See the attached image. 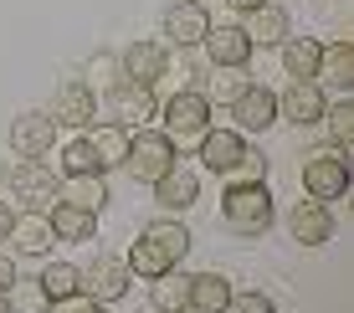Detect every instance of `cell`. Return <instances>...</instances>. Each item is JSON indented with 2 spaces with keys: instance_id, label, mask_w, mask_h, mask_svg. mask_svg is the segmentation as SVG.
I'll list each match as a JSON object with an SVG mask.
<instances>
[{
  "instance_id": "9",
  "label": "cell",
  "mask_w": 354,
  "mask_h": 313,
  "mask_svg": "<svg viewBox=\"0 0 354 313\" xmlns=\"http://www.w3.org/2000/svg\"><path fill=\"white\" fill-rule=\"evenodd\" d=\"M201 46H205V57H211V67H216V72H236V67H247V62H252V52H257V46L247 41V31H241V26H211Z\"/></svg>"
},
{
  "instance_id": "24",
  "label": "cell",
  "mask_w": 354,
  "mask_h": 313,
  "mask_svg": "<svg viewBox=\"0 0 354 313\" xmlns=\"http://www.w3.org/2000/svg\"><path fill=\"white\" fill-rule=\"evenodd\" d=\"M62 200L67 206H82V211H103L108 206V185H103V175H72L62 180Z\"/></svg>"
},
{
  "instance_id": "37",
  "label": "cell",
  "mask_w": 354,
  "mask_h": 313,
  "mask_svg": "<svg viewBox=\"0 0 354 313\" xmlns=\"http://www.w3.org/2000/svg\"><path fill=\"white\" fill-rule=\"evenodd\" d=\"M10 231H16V206L0 200V242H10Z\"/></svg>"
},
{
  "instance_id": "19",
  "label": "cell",
  "mask_w": 354,
  "mask_h": 313,
  "mask_svg": "<svg viewBox=\"0 0 354 313\" xmlns=\"http://www.w3.org/2000/svg\"><path fill=\"white\" fill-rule=\"evenodd\" d=\"M247 41L252 46H283L288 41V10L283 6H257V10H247Z\"/></svg>"
},
{
  "instance_id": "4",
  "label": "cell",
  "mask_w": 354,
  "mask_h": 313,
  "mask_svg": "<svg viewBox=\"0 0 354 313\" xmlns=\"http://www.w3.org/2000/svg\"><path fill=\"white\" fill-rule=\"evenodd\" d=\"M349 154L344 149H319V154H308L303 160V190H308V200H339V196H349Z\"/></svg>"
},
{
  "instance_id": "43",
  "label": "cell",
  "mask_w": 354,
  "mask_h": 313,
  "mask_svg": "<svg viewBox=\"0 0 354 313\" xmlns=\"http://www.w3.org/2000/svg\"><path fill=\"white\" fill-rule=\"evenodd\" d=\"M93 313H108V308H103V303H97V308H93Z\"/></svg>"
},
{
  "instance_id": "38",
  "label": "cell",
  "mask_w": 354,
  "mask_h": 313,
  "mask_svg": "<svg viewBox=\"0 0 354 313\" xmlns=\"http://www.w3.org/2000/svg\"><path fill=\"white\" fill-rule=\"evenodd\" d=\"M16 278H21V272H16V262H10L6 252H0V298H6V287L16 283Z\"/></svg>"
},
{
  "instance_id": "35",
  "label": "cell",
  "mask_w": 354,
  "mask_h": 313,
  "mask_svg": "<svg viewBox=\"0 0 354 313\" xmlns=\"http://www.w3.org/2000/svg\"><path fill=\"white\" fill-rule=\"evenodd\" d=\"M88 77L103 82V88H118V82H124V67H118L113 57H93V62H88ZM93 82H88V88H93Z\"/></svg>"
},
{
  "instance_id": "5",
  "label": "cell",
  "mask_w": 354,
  "mask_h": 313,
  "mask_svg": "<svg viewBox=\"0 0 354 313\" xmlns=\"http://www.w3.org/2000/svg\"><path fill=\"white\" fill-rule=\"evenodd\" d=\"M169 164H175V144L165 134H154V129H144V134H129V154H124V170L139 180V185H154Z\"/></svg>"
},
{
  "instance_id": "31",
  "label": "cell",
  "mask_w": 354,
  "mask_h": 313,
  "mask_svg": "<svg viewBox=\"0 0 354 313\" xmlns=\"http://www.w3.org/2000/svg\"><path fill=\"white\" fill-rule=\"evenodd\" d=\"M319 124H328V139H334V149H349V144H354V98L324 108Z\"/></svg>"
},
{
  "instance_id": "33",
  "label": "cell",
  "mask_w": 354,
  "mask_h": 313,
  "mask_svg": "<svg viewBox=\"0 0 354 313\" xmlns=\"http://www.w3.org/2000/svg\"><path fill=\"white\" fill-rule=\"evenodd\" d=\"M231 185H267V154L247 149L236 160V170H231Z\"/></svg>"
},
{
  "instance_id": "21",
  "label": "cell",
  "mask_w": 354,
  "mask_h": 313,
  "mask_svg": "<svg viewBox=\"0 0 354 313\" xmlns=\"http://www.w3.org/2000/svg\"><path fill=\"white\" fill-rule=\"evenodd\" d=\"M319 52L324 41H313V36H292V41H283V67L292 82H313L319 77Z\"/></svg>"
},
{
  "instance_id": "15",
  "label": "cell",
  "mask_w": 354,
  "mask_h": 313,
  "mask_svg": "<svg viewBox=\"0 0 354 313\" xmlns=\"http://www.w3.org/2000/svg\"><path fill=\"white\" fill-rule=\"evenodd\" d=\"M205 31H211V16H205L201 0H180V6L165 10V36L175 46H201Z\"/></svg>"
},
{
  "instance_id": "41",
  "label": "cell",
  "mask_w": 354,
  "mask_h": 313,
  "mask_svg": "<svg viewBox=\"0 0 354 313\" xmlns=\"http://www.w3.org/2000/svg\"><path fill=\"white\" fill-rule=\"evenodd\" d=\"M0 180H10V170H6V160H0Z\"/></svg>"
},
{
  "instance_id": "27",
  "label": "cell",
  "mask_w": 354,
  "mask_h": 313,
  "mask_svg": "<svg viewBox=\"0 0 354 313\" xmlns=\"http://www.w3.org/2000/svg\"><path fill=\"white\" fill-rule=\"evenodd\" d=\"M124 262H129V272H139V278H149V283H154V278H165V272L175 267V262H169L165 252L149 242V236H139V242L129 247V257H124Z\"/></svg>"
},
{
  "instance_id": "42",
  "label": "cell",
  "mask_w": 354,
  "mask_h": 313,
  "mask_svg": "<svg viewBox=\"0 0 354 313\" xmlns=\"http://www.w3.org/2000/svg\"><path fill=\"white\" fill-rule=\"evenodd\" d=\"M0 313H10V308H6V298H0Z\"/></svg>"
},
{
  "instance_id": "14",
  "label": "cell",
  "mask_w": 354,
  "mask_h": 313,
  "mask_svg": "<svg viewBox=\"0 0 354 313\" xmlns=\"http://www.w3.org/2000/svg\"><path fill=\"white\" fill-rule=\"evenodd\" d=\"M288 231H292V242H303V247H324L328 236H334V216H328L324 200H298V206L288 211Z\"/></svg>"
},
{
  "instance_id": "12",
  "label": "cell",
  "mask_w": 354,
  "mask_h": 313,
  "mask_svg": "<svg viewBox=\"0 0 354 313\" xmlns=\"http://www.w3.org/2000/svg\"><path fill=\"white\" fill-rule=\"evenodd\" d=\"M52 144H57V118L52 113H21L16 124H10V149H16L21 160H41Z\"/></svg>"
},
{
  "instance_id": "1",
  "label": "cell",
  "mask_w": 354,
  "mask_h": 313,
  "mask_svg": "<svg viewBox=\"0 0 354 313\" xmlns=\"http://www.w3.org/2000/svg\"><path fill=\"white\" fill-rule=\"evenodd\" d=\"M221 221L236 236H267V226H272V190L267 185H226Z\"/></svg>"
},
{
  "instance_id": "20",
  "label": "cell",
  "mask_w": 354,
  "mask_h": 313,
  "mask_svg": "<svg viewBox=\"0 0 354 313\" xmlns=\"http://www.w3.org/2000/svg\"><path fill=\"white\" fill-rule=\"evenodd\" d=\"M46 221H52L57 242H93V231H97V216L82 211V206H67V200H57L46 211Z\"/></svg>"
},
{
  "instance_id": "6",
  "label": "cell",
  "mask_w": 354,
  "mask_h": 313,
  "mask_svg": "<svg viewBox=\"0 0 354 313\" xmlns=\"http://www.w3.org/2000/svg\"><path fill=\"white\" fill-rule=\"evenodd\" d=\"M154 113H160L154 88H139V82H118V88H108V98H103V118L118 124V129H144Z\"/></svg>"
},
{
  "instance_id": "10",
  "label": "cell",
  "mask_w": 354,
  "mask_h": 313,
  "mask_svg": "<svg viewBox=\"0 0 354 313\" xmlns=\"http://www.w3.org/2000/svg\"><path fill=\"white\" fill-rule=\"evenodd\" d=\"M118 67H124V82L154 88V82L169 72V52H165V41H133V46H124Z\"/></svg>"
},
{
  "instance_id": "29",
  "label": "cell",
  "mask_w": 354,
  "mask_h": 313,
  "mask_svg": "<svg viewBox=\"0 0 354 313\" xmlns=\"http://www.w3.org/2000/svg\"><path fill=\"white\" fill-rule=\"evenodd\" d=\"M41 287H46V298H67V293H82V267H72V262H46V272H41Z\"/></svg>"
},
{
  "instance_id": "30",
  "label": "cell",
  "mask_w": 354,
  "mask_h": 313,
  "mask_svg": "<svg viewBox=\"0 0 354 313\" xmlns=\"http://www.w3.org/2000/svg\"><path fill=\"white\" fill-rule=\"evenodd\" d=\"M185 293H190V278H175V267H169L165 278H154V313H180Z\"/></svg>"
},
{
  "instance_id": "18",
  "label": "cell",
  "mask_w": 354,
  "mask_h": 313,
  "mask_svg": "<svg viewBox=\"0 0 354 313\" xmlns=\"http://www.w3.org/2000/svg\"><path fill=\"white\" fill-rule=\"evenodd\" d=\"M226 303H231V283L221 272H195L190 278V293H185L190 313H226Z\"/></svg>"
},
{
  "instance_id": "26",
  "label": "cell",
  "mask_w": 354,
  "mask_h": 313,
  "mask_svg": "<svg viewBox=\"0 0 354 313\" xmlns=\"http://www.w3.org/2000/svg\"><path fill=\"white\" fill-rule=\"evenodd\" d=\"M6 308L10 313H46V308H52V298H46L41 278H16L6 287Z\"/></svg>"
},
{
  "instance_id": "23",
  "label": "cell",
  "mask_w": 354,
  "mask_h": 313,
  "mask_svg": "<svg viewBox=\"0 0 354 313\" xmlns=\"http://www.w3.org/2000/svg\"><path fill=\"white\" fill-rule=\"evenodd\" d=\"M319 77L334 88H354V41H328L319 52Z\"/></svg>"
},
{
  "instance_id": "16",
  "label": "cell",
  "mask_w": 354,
  "mask_h": 313,
  "mask_svg": "<svg viewBox=\"0 0 354 313\" xmlns=\"http://www.w3.org/2000/svg\"><path fill=\"white\" fill-rule=\"evenodd\" d=\"M195 196H201V175L185 170V164H169V170L154 180V200H160L165 211H190L195 206Z\"/></svg>"
},
{
  "instance_id": "40",
  "label": "cell",
  "mask_w": 354,
  "mask_h": 313,
  "mask_svg": "<svg viewBox=\"0 0 354 313\" xmlns=\"http://www.w3.org/2000/svg\"><path fill=\"white\" fill-rule=\"evenodd\" d=\"M226 6H236L241 16H247V10H257V6H267V0H226Z\"/></svg>"
},
{
  "instance_id": "13",
  "label": "cell",
  "mask_w": 354,
  "mask_h": 313,
  "mask_svg": "<svg viewBox=\"0 0 354 313\" xmlns=\"http://www.w3.org/2000/svg\"><path fill=\"white\" fill-rule=\"evenodd\" d=\"M324 88L319 82H288V93L277 98V118H288V124H298V129H313L324 118Z\"/></svg>"
},
{
  "instance_id": "39",
  "label": "cell",
  "mask_w": 354,
  "mask_h": 313,
  "mask_svg": "<svg viewBox=\"0 0 354 313\" xmlns=\"http://www.w3.org/2000/svg\"><path fill=\"white\" fill-rule=\"evenodd\" d=\"M241 88H247V82H236V77H216V98H226V103L236 98Z\"/></svg>"
},
{
  "instance_id": "3",
  "label": "cell",
  "mask_w": 354,
  "mask_h": 313,
  "mask_svg": "<svg viewBox=\"0 0 354 313\" xmlns=\"http://www.w3.org/2000/svg\"><path fill=\"white\" fill-rule=\"evenodd\" d=\"M160 118H165V139L169 144H201L205 129H211V98L185 88V93H175V98L160 108Z\"/></svg>"
},
{
  "instance_id": "36",
  "label": "cell",
  "mask_w": 354,
  "mask_h": 313,
  "mask_svg": "<svg viewBox=\"0 0 354 313\" xmlns=\"http://www.w3.org/2000/svg\"><path fill=\"white\" fill-rule=\"evenodd\" d=\"M93 308L97 303L88 293H67V298H52V308H46V313H93Z\"/></svg>"
},
{
  "instance_id": "44",
  "label": "cell",
  "mask_w": 354,
  "mask_h": 313,
  "mask_svg": "<svg viewBox=\"0 0 354 313\" xmlns=\"http://www.w3.org/2000/svg\"><path fill=\"white\" fill-rule=\"evenodd\" d=\"M180 313H185V308H180Z\"/></svg>"
},
{
  "instance_id": "2",
  "label": "cell",
  "mask_w": 354,
  "mask_h": 313,
  "mask_svg": "<svg viewBox=\"0 0 354 313\" xmlns=\"http://www.w3.org/2000/svg\"><path fill=\"white\" fill-rule=\"evenodd\" d=\"M10 196L21 200V211L36 216V211H52L62 200V175L52 170L46 160H21L10 170Z\"/></svg>"
},
{
  "instance_id": "17",
  "label": "cell",
  "mask_w": 354,
  "mask_h": 313,
  "mask_svg": "<svg viewBox=\"0 0 354 313\" xmlns=\"http://www.w3.org/2000/svg\"><path fill=\"white\" fill-rule=\"evenodd\" d=\"M241 154H247V139H241L236 129H205V139H201V164L205 170L231 175Z\"/></svg>"
},
{
  "instance_id": "7",
  "label": "cell",
  "mask_w": 354,
  "mask_h": 313,
  "mask_svg": "<svg viewBox=\"0 0 354 313\" xmlns=\"http://www.w3.org/2000/svg\"><path fill=\"white\" fill-rule=\"evenodd\" d=\"M272 124H277V98L262 82H247V88L231 98V129H236V134H267Z\"/></svg>"
},
{
  "instance_id": "25",
  "label": "cell",
  "mask_w": 354,
  "mask_h": 313,
  "mask_svg": "<svg viewBox=\"0 0 354 313\" xmlns=\"http://www.w3.org/2000/svg\"><path fill=\"white\" fill-rule=\"evenodd\" d=\"M88 144H93L97 164H103V170H113V164H124V154H129V129H118V124H97L93 134H88Z\"/></svg>"
},
{
  "instance_id": "32",
  "label": "cell",
  "mask_w": 354,
  "mask_h": 313,
  "mask_svg": "<svg viewBox=\"0 0 354 313\" xmlns=\"http://www.w3.org/2000/svg\"><path fill=\"white\" fill-rule=\"evenodd\" d=\"M72 175H103V164H97L88 139H72L62 149V180H72Z\"/></svg>"
},
{
  "instance_id": "28",
  "label": "cell",
  "mask_w": 354,
  "mask_h": 313,
  "mask_svg": "<svg viewBox=\"0 0 354 313\" xmlns=\"http://www.w3.org/2000/svg\"><path fill=\"white\" fill-rule=\"evenodd\" d=\"M144 236H149V242L160 247L169 262H185V257H190V231H185L180 221H154V226H144Z\"/></svg>"
},
{
  "instance_id": "34",
  "label": "cell",
  "mask_w": 354,
  "mask_h": 313,
  "mask_svg": "<svg viewBox=\"0 0 354 313\" xmlns=\"http://www.w3.org/2000/svg\"><path fill=\"white\" fill-rule=\"evenodd\" d=\"M226 313H277V303L267 293H231Z\"/></svg>"
},
{
  "instance_id": "11",
  "label": "cell",
  "mask_w": 354,
  "mask_h": 313,
  "mask_svg": "<svg viewBox=\"0 0 354 313\" xmlns=\"http://www.w3.org/2000/svg\"><path fill=\"white\" fill-rule=\"evenodd\" d=\"M52 118L62 129H93L97 124V93L88 82H62L52 98Z\"/></svg>"
},
{
  "instance_id": "8",
  "label": "cell",
  "mask_w": 354,
  "mask_h": 313,
  "mask_svg": "<svg viewBox=\"0 0 354 313\" xmlns=\"http://www.w3.org/2000/svg\"><path fill=\"white\" fill-rule=\"evenodd\" d=\"M129 278H133V272H129L124 257H97L93 267H82V293L108 308V303H118V298L129 293Z\"/></svg>"
},
{
  "instance_id": "22",
  "label": "cell",
  "mask_w": 354,
  "mask_h": 313,
  "mask_svg": "<svg viewBox=\"0 0 354 313\" xmlns=\"http://www.w3.org/2000/svg\"><path fill=\"white\" fill-rule=\"evenodd\" d=\"M10 242L21 247V257H46L52 242H57V231H52V221H46V216H16Z\"/></svg>"
}]
</instances>
